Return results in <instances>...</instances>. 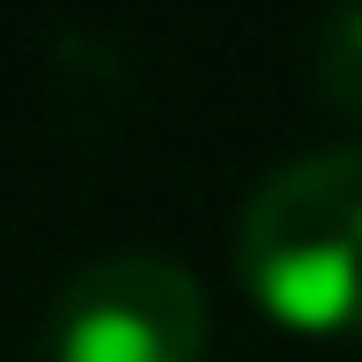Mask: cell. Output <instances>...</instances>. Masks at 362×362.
<instances>
[{"instance_id": "cell-1", "label": "cell", "mask_w": 362, "mask_h": 362, "mask_svg": "<svg viewBox=\"0 0 362 362\" xmlns=\"http://www.w3.org/2000/svg\"><path fill=\"white\" fill-rule=\"evenodd\" d=\"M237 274L281 325L362 333V148L296 156L252 192Z\"/></svg>"}, {"instance_id": "cell-3", "label": "cell", "mask_w": 362, "mask_h": 362, "mask_svg": "<svg viewBox=\"0 0 362 362\" xmlns=\"http://www.w3.org/2000/svg\"><path fill=\"white\" fill-rule=\"evenodd\" d=\"M310 81L340 119L362 126V8H340L310 45Z\"/></svg>"}, {"instance_id": "cell-2", "label": "cell", "mask_w": 362, "mask_h": 362, "mask_svg": "<svg viewBox=\"0 0 362 362\" xmlns=\"http://www.w3.org/2000/svg\"><path fill=\"white\" fill-rule=\"evenodd\" d=\"M45 340L52 362H200L207 296L177 259L119 252L59 288Z\"/></svg>"}]
</instances>
